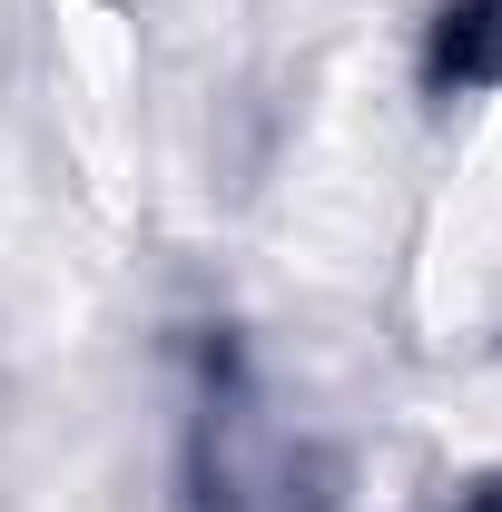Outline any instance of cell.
Returning <instances> with one entry per match:
<instances>
[{"mask_svg": "<svg viewBox=\"0 0 502 512\" xmlns=\"http://www.w3.org/2000/svg\"><path fill=\"white\" fill-rule=\"evenodd\" d=\"M414 296H424L434 345L483 335L502 316V99L473 119L453 178H443L434 237H424V266H414Z\"/></svg>", "mask_w": 502, "mask_h": 512, "instance_id": "1", "label": "cell"}]
</instances>
